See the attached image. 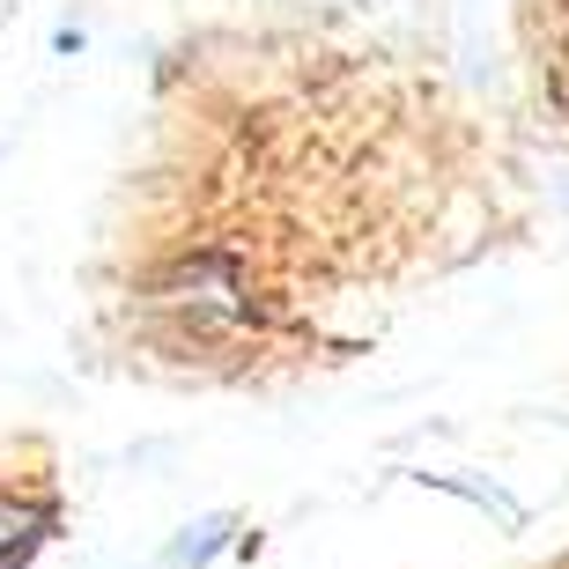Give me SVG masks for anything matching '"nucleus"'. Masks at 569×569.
Wrapping results in <instances>:
<instances>
[{
  "label": "nucleus",
  "mask_w": 569,
  "mask_h": 569,
  "mask_svg": "<svg viewBox=\"0 0 569 569\" xmlns=\"http://www.w3.org/2000/svg\"><path fill=\"white\" fill-rule=\"evenodd\" d=\"M44 532H52V503H22V496H0V569H22Z\"/></svg>",
  "instance_id": "1"
},
{
  "label": "nucleus",
  "mask_w": 569,
  "mask_h": 569,
  "mask_svg": "<svg viewBox=\"0 0 569 569\" xmlns=\"http://www.w3.org/2000/svg\"><path fill=\"white\" fill-rule=\"evenodd\" d=\"M222 532H230V518H208V526H192L186 540L170 548V562H163V569H200V562H208L214 548H222Z\"/></svg>",
  "instance_id": "2"
}]
</instances>
